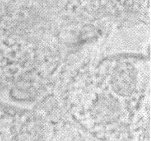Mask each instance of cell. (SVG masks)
I'll list each match as a JSON object with an SVG mask.
<instances>
[{
  "mask_svg": "<svg viewBox=\"0 0 151 141\" xmlns=\"http://www.w3.org/2000/svg\"><path fill=\"white\" fill-rule=\"evenodd\" d=\"M90 115L96 122L109 125L116 122L122 113V107L118 98L112 94H99L92 102Z\"/></svg>",
  "mask_w": 151,
  "mask_h": 141,
  "instance_id": "obj_1",
  "label": "cell"
},
{
  "mask_svg": "<svg viewBox=\"0 0 151 141\" xmlns=\"http://www.w3.org/2000/svg\"><path fill=\"white\" fill-rule=\"evenodd\" d=\"M137 74L130 69H119L114 72L110 81L111 89L116 95L122 97L132 96L137 87Z\"/></svg>",
  "mask_w": 151,
  "mask_h": 141,
  "instance_id": "obj_2",
  "label": "cell"
}]
</instances>
